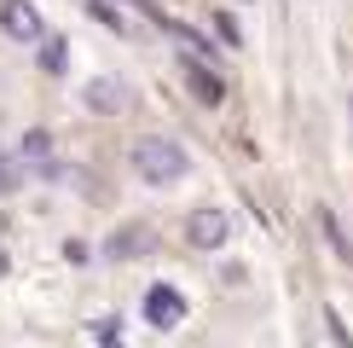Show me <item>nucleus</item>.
<instances>
[{"label":"nucleus","mask_w":353,"mask_h":348,"mask_svg":"<svg viewBox=\"0 0 353 348\" xmlns=\"http://www.w3.org/2000/svg\"><path fill=\"white\" fill-rule=\"evenodd\" d=\"M128 163H134V174H139L145 186H174V180H185L191 157H185L180 139H168V134H145V139H134Z\"/></svg>","instance_id":"obj_1"},{"label":"nucleus","mask_w":353,"mask_h":348,"mask_svg":"<svg viewBox=\"0 0 353 348\" xmlns=\"http://www.w3.org/2000/svg\"><path fill=\"white\" fill-rule=\"evenodd\" d=\"M232 238V215L226 209H191V221H185V244L191 250H220V244Z\"/></svg>","instance_id":"obj_2"},{"label":"nucleus","mask_w":353,"mask_h":348,"mask_svg":"<svg viewBox=\"0 0 353 348\" xmlns=\"http://www.w3.org/2000/svg\"><path fill=\"white\" fill-rule=\"evenodd\" d=\"M180 319H185V296L174 284H151L145 290V325L151 331H174Z\"/></svg>","instance_id":"obj_3"},{"label":"nucleus","mask_w":353,"mask_h":348,"mask_svg":"<svg viewBox=\"0 0 353 348\" xmlns=\"http://www.w3.org/2000/svg\"><path fill=\"white\" fill-rule=\"evenodd\" d=\"M0 29H6V41H41L47 35L35 0H6V6H0Z\"/></svg>","instance_id":"obj_4"},{"label":"nucleus","mask_w":353,"mask_h":348,"mask_svg":"<svg viewBox=\"0 0 353 348\" xmlns=\"http://www.w3.org/2000/svg\"><path fill=\"white\" fill-rule=\"evenodd\" d=\"M23 163L35 168L41 180H58V151H52L47 128H29V134H23Z\"/></svg>","instance_id":"obj_5"},{"label":"nucleus","mask_w":353,"mask_h":348,"mask_svg":"<svg viewBox=\"0 0 353 348\" xmlns=\"http://www.w3.org/2000/svg\"><path fill=\"white\" fill-rule=\"evenodd\" d=\"M145 250H151V226H122V232L105 244L110 261H134V255H145Z\"/></svg>","instance_id":"obj_6"},{"label":"nucleus","mask_w":353,"mask_h":348,"mask_svg":"<svg viewBox=\"0 0 353 348\" xmlns=\"http://www.w3.org/2000/svg\"><path fill=\"white\" fill-rule=\"evenodd\" d=\"M185 81H191V93H197L203 105H220V99H226V81H220L209 64H191L185 58Z\"/></svg>","instance_id":"obj_7"},{"label":"nucleus","mask_w":353,"mask_h":348,"mask_svg":"<svg viewBox=\"0 0 353 348\" xmlns=\"http://www.w3.org/2000/svg\"><path fill=\"white\" fill-rule=\"evenodd\" d=\"M87 105H93V110H116V105H122V87H116V81H93V87H87Z\"/></svg>","instance_id":"obj_8"},{"label":"nucleus","mask_w":353,"mask_h":348,"mask_svg":"<svg viewBox=\"0 0 353 348\" xmlns=\"http://www.w3.org/2000/svg\"><path fill=\"white\" fill-rule=\"evenodd\" d=\"M64 58H70L64 41H47V47H41V70H47V76H64Z\"/></svg>","instance_id":"obj_9"},{"label":"nucleus","mask_w":353,"mask_h":348,"mask_svg":"<svg viewBox=\"0 0 353 348\" xmlns=\"http://www.w3.org/2000/svg\"><path fill=\"white\" fill-rule=\"evenodd\" d=\"M18 180H23V168H12L6 145H0V192H18Z\"/></svg>","instance_id":"obj_10"},{"label":"nucleus","mask_w":353,"mask_h":348,"mask_svg":"<svg viewBox=\"0 0 353 348\" xmlns=\"http://www.w3.org/2000/svg\"><path fill=\"white\" fill-rule=\"evenodd\" d=\"M214 23H220V41H232V47H238V41H243V35H238V18H226V12H220Z\"/></svg>","instance_id":"obj_11"},{"label":"nucleus","mask_w":353,"mask_h":348,"mask_svg":"<svg viewBox=\"0 0 353 348\" xmlns=\"http://www.w3.org/2000/svg\"><path fill=\"white\" fill-rule=\"evenodd\" d=\"M134 6H145V0H134Z\"/></svg>","instance_id":"obj_12"},{"label":"nucleus","mask_w":353,"mask_h":348,"mask_svg":"<svg viewBox=\"0 0 353 348\" xmlns=\"http://www.w3.org/2000/svg\"><path fill=\"white\" fill-rule=\"evenodd\" d=\"M243 6H249V0H243Z\"/></svg>","instance_id":"obj_13"}]
</instances>
